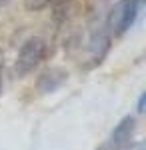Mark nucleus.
I'll return each mask as SVG.
<instances>
[{
  "mask_svg": "<svg viewBox=\"0 0 146 150\" xmlns=\"http://www.w3.org/2000/svg\"><path fill=\"white\" fill-rule=\"evenodd\" d=\"M56 0H24V8L26 10H42V8H46V6H50V4H54Z\"/></svg>",
  "mask_w": 146,
  "mask_h": 150,
  "instance_id": "obj_7",
  "label": "nucleus"
},
{
  "mask_svg": "<svg viewBox=\"0 0 146 150\" xmlns=\"http://www.w3.org/2000/svg\"><path fill=\"white\" fill-rule=\"evenodd\" d=\"M66 80H68L66 70L60 68V66H50V68H46L44 72L38 76L36 88H38L40 94H50V92H56Z\"/></svg>",
  "mask_w": 146,
  "mask_h": 150,
  "instance_id": "obj_4",
  "label": "nucleus"
},
{
  "mask_svg": "<svg viewBox=\"0 0 146 150\" xmlns=\"http://www.w3.org/2000/svg\"><path fill=\"white\" fill-rule=\"evenodd\" d=\"M110 50V36L104 34V32H96L92 34V38L88 40V60H90V66H96L100 64L104 56L108 54Z\"/></svg>",
  "mask_w": 146,
  "mask_h": 150,
  "instance_id": "obj_5",
  "label": "nucleus"
},
{
  "mask_svg": "<svg viewBox=\"0 0 146 150\" xmlns=\"http://www.w3.org/2000/svg\"><path fill=\"white\" fill-rule=\"evenodd\" d=\"M12 0H0V8H2V6H6V4H10Z\"/></svg>",
  "mask_w": 146,
  "mask_h": 150,
  "instance_id": "obj_10",
  "label": "nucleus"
},
{
  "mask_svg": "<svg viewBox=\"0 0 146 150\" xmlns=\"http://www.w3.org/2000/svg\"><path fill=\"white\" fill-rule=\"evenodd\" d=\"M144 102H146V94L142 92L138 98V112H144Z\"/></svg>",
  "mask_w": 146,
  "mask_h": 150,
  "instance_id": "obj_9",
  "label": "nucleus"
},
{
  "mask_svg": "<svg viewBox=\"0 0 146 150\" xmlns=\"http://www.w3.org/2000/svg\"><path fill=\"white\" fill-rule=\"evenodd\" d=\"M76 12V0H56L54 2V18L58 22H66Z\"/></svg>",
  "mask_w": 146,
  "mask_h": 150,
  "instance_id": "obj_6",
  "label": "nucleus"
},
{
  "mask_svg": "<svg viewBox=\"0 0 146 150\" xmlns=\"http://www.w3.org/2000/svg\"><path fill=\"white\" fill-rule=\"evenodd\" d=\"M46 56V42L40 36H32L22 44L16 62H14V72L18 78H24L32 72Z\"/></svg>",
  "mask_w": 146,
  "mask_h": 150,
  "instance_id": "obj_1",
  "label": "nucleus"
},
{
  "mask_svg": "<svg viewBox=\"0 0 146 150\" xmlns=\"http://www.w3.org/2000/svg\"><path fill=\"white\" fill-rule=\"evenodd\" d=\"M142 0H120L112 6V10L106 16V28L114 34L126 32L136 20V14L140 10Z\"/></svg>",
  "mask_w": 146,
  "mask_h": 150,
  "instance_id": "obj_2",
  "label": "nucleus"
},
{
  "mask_svg": "<svg viewBox=\"0 0 146 150\" xmlns=\"http://www.w3.org/2000/svg\"><path fill=\"white\" fill-rule=\"evenodd\" d=\"M2 86H4V60H2V52H0V94H2Z\"/></svg>",
  "mask_w": 146,
  "mask_h": 150,
  "instance_id": "obj_8",
  "label": "nucleus"
},
{
  "mask_svg": "<svg viewBox=\"0 0 146 150\" xmlns=\"http://www.w3.org/2000/svg\"><path fill=\"white\" fill-rule=\"evenodd\" d=\"M136 134V118L134 116H124L122 120L114 126L110 136L106 140V144L100 150H126Z\"/></svg>",
  "mask_w": 146,
  "mask_h": 150,
  "instance_id": "obj_3",
  "label": "nucleus"
}]
</instances>
